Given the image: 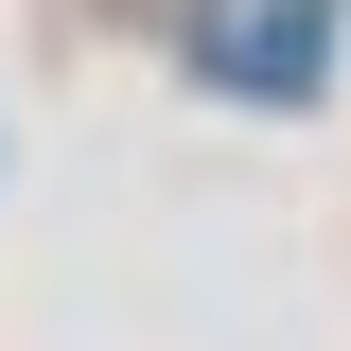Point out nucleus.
Wrapping results in <instances>:
<instances>
[{
    "mask_svg": "<svg viewBox=\"0 0 351 351\" xmlns=\"http://www.w3.org/2000/svg\"><path fill=\"white\" fill-rule=\"evenodd\" d=\"M193 71L263 88V106H316L334 88V0H193Z\"/></svg>",
    "mask_w": 351,
    "mask_h": 351,
    "instance_id": "obj_1",
    "label": "nucleus"
}]
</instances>
